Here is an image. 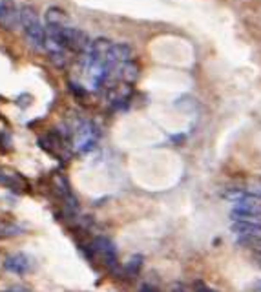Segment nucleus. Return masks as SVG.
Returning a JSON list of instances; mask_svg holds the SVG:
<instances>
[{"label":"nucleus","mask_w":261,"mask_h":292,"mask_svg":"<svg viewBox=\"0 0 261 292\" xmlns=\"http://www.w3.org/2000/svg\"><path fill=\"white\" fill-rule=\"evenodd\" d=\"M29 258L24 256V254H15V256H7L6 261H4V268L7 272L13 274H24L28 268H29Z\"/></svg>","instance_id":"nucleus-6"},{"label":"nucleus","mask_w":261,"mask_h":292,"mask_svg":"<svg viewBox=\"0 0 261 292\" xmlns=\"http://www.w3.org/2000/svg\"><path fill=\"white\" fill-rule=\"evenodd\" d=\"M40 24V15L33 6L26 4V6L20 7V27L22 29H29V27H35Z\"/></svg>","instance_id":"nucleus-7"},{"label":"nucleus","mask_w":261,"mask_h":292,"mask_svg":"<svg viewBox=\"0 0 261 292\" xmlns=\"http://www.w3.org/2000/svg\"><path fill=\"white\" fill-rule=\"evenodd\" d=\"M139 292H159V291H157L155 287H152V285H143L139 289Z\"/></svg>","instance_id":"nucleus-16"},{"label":"nucleus","mask_w":261,"mask_h":292,"mask_svg":"<svg viewBox=\"0 0 261 292\" xmlns=\"http://www.w3.org/2000/svg\"><path fill=\"white\" fill-rule=\"evenodd\" d=\"M121 77L126 84H134L141 77V68L135 60H128L121 66Z\"/></svg>","instance_id":"nucleus-8"},{"label":"nucleus","mask_w":261,"mask_h":292,"mask_svg":"<svg viewBox=\"0 0 261 292\" xmlns=\"http://www.w3.org/2000/svg\"><path fill=\"white\" fill-rule=\"evenodd\" d=\"M13 292H26V291H22V289H19V287H15V289H13Z\"/></svg>","instance_id":"nucleus-17"},{"label":"nucleus","mask_w":261,"mask_h":292,"mask_svg":"<svg viewBox=\"0 0 261 292\" xmlns=\"http://www.w3.org/2000/svg\"><path fill=\"white\" fill-rule=\"evenodd\" d=\"M70 88L73 90V95H75V97H86V90H83L81 86H77V84H73V82H71Z\"/></svg>","instance_id":"nucleus-14"},{"label":"nucleus","mask_w":261,"mask_h":292,"mask_svg":"<svg viewBox=\"0 0 261 292\" xmlns=\"http://www.w3.org/2000/svg\"><path fill=\"white\" fill-rule=\"evenodd\" d=\"M50 60L53 62V66L64 68V66L68 64V55L66 53H55V55H50Z\"/></svg>","instance_id":"nucleus-12"},{"label":"nucleus","mask_w":261,"mask_h":292,"mask_svg":"<svg viewBox=\"0 0 261 292\" xmlns=\"http://www.w3.org/2000/svg\"><path fill=\"white\" fill-rule=\"evenodd\" d=\"M232 230L247 241L261 239V225L256 223V221H236V223L232 225Z\"/></svg>","instance_id":"nucleus-3"},{"label":"nucleus","mask_w":261,"mask_h":292,"mask_svg":"<svg viewBox=\"0 0 261 292\" xmlns=\"http://www.w3.org/2000/svg\"><path fill=\"white\" fill-rule=\"evenodd\" d=\"M194 292H216V291L210 289L204 281H196V283H194Z\"/></svg>","instance_id":"nucleus-13"},{"label":"nucleus","mask_w":261,"mask_h":292,"mask_svg":"<svg viewBox=\"0 0 261 292\" xmlns=\"http://www.w3.org/2000/svg\"><path fill=\"white\" fill-rule=\"evenodd\" d=\"M0 26L4 29H19L20 27V7L13 4V0L0 2Z\"/></svg>","instance_id":"nucleus-1"},{"label":"nucleus","mask_w":261,"mask_h":292,"mask_svg":"<svg viewBox=\"0 0 261 292\" xmlns=\"http://www.w3.org/2000/svg\"><path fill=\"white\" fill-rule=\"evenodd\" d=\"M44 20H46V26L68 27V24H70V15L66 13L62 7L51 6V7H48V9H46Z\"/></svg>","instance_id":"nucleus-5"},{"label":"nucleus","mask_w":261,"mask_h":292,"mask_svg":"<svg viewBox=\"0 0 261 292\" xmlns=\"http://www.w3.org/2000/svg\"><path fill=\"white\" fill-rule=\"evenodd\" d=\"M7 139H9V135H7V133H0V146H2V150H4V152L9 148V143H7Z\"/></svg>","instance_id":"nucleus-15"},{"label":"nucleus","mask_w":261,"mask_h":292,"mask_svg":"<svg viewBox=\"0 0 261 292\" xmlns=\"http://www.w3.org/2000/svg\"><path fill=\"white\" fill-rule=\"evenodd\" d=\"M93 248L97 250V254H101L102 261L106 263L108 266L115 265V261H117V252H115V247L114 243L108 239V238H97L93 241Z\"/></svg>","instance_id":"nucleus-4"},{"label":"nucleus","mask_w":261,"mask_h":292,"mask_svg":"<svg viewBox=\"0 0 261 292\" xmlns=\"http://www.w3.org/2000/svg\"><path fill=\"white\" fill-rule=\"evenodd\" d=\"M22 232L19 227H15L7 221L0 219V239H6V238H13V236H19Z\"/></svg>","instance_id":"nucleus-10"},{"label":"nucleus","mask_w":261,"mask_h":292,"mask_svg":"<svg viewBox=\"0 0 261 292\" xmlns=\"http://www.w3.org/2000/svg\"><path fill=\"white\" fill-rule=\"evenodd\" d=\"M112 48H114V42L110 39L101 37V39L91 40V44H89L86 53H91V55H95V57H106V55L112 52Z\"/></svg>","instance_id":"nucleus-9"},{"label":"nucleus","mask_w":261,"mask_h":292,"mask_svg":"<svg viewBox=\"0 0 261 292\" xmlns=\"http://www.w3.org/2000/svg\"><path fill=\"white\" fill-rule=\"evenodd\" d=\"M141 268H143V256L135 254V256H132V258L128 260L126 272L130 274V276H137V274L141 272Z\"/></svg>","instance_id":"nucleus-11"},{"label":"nucleus","mask_w":261,"mask_h":292,"mask_svg":"<svg viewBox=\"0 0 261 292\" xmlns=\"http://www.w3.org/2000/svg\"><path fill=\"white\" fill-rule=\"evenodd\" d=\"M64 42H66V48L71 50V52H83L86 53L89 48V37L81 29H75V27H64Z\"/></svg>","instance_id":"nucleus-2"}]
</instances>
